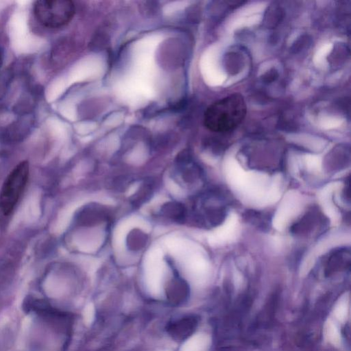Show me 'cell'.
Returning <instances> with one entry per match:
<instances>
[{
  "label": "cell",
  "mask_w": 351,
  "mask_h": 351,
  "mask_svg": "<svg viewBox=\"0 0 351 351\" xmlns=\"http://www.w3.org/2000/svg\"><path fill=\"white\" fill-rule=\"evenodd\" d=\"M246 112L247 107L243 96L239 93H233L208 107L204 116V124L212 132H229L241 123Z\"/></svg>",
  "instance_id": "cell-1"
},
{
  "label": "cell",
  "mask_w": 351,
  "mask_h": 351,
  "mask_svg": "<svg viewBox=\"0 0 351 351\" xmlns=\"http://www.w3.org/2000/svg\"><path fill=\"white\" fill-rule=\"evenodd\" d=\"M29 174V162H20L5 178L0 191V210L5 215L14 209L27 185Z\"/></svg>",
  "instance_id": "cell-2"
},
{
  "label": "cell",
  "mask_w": 351,
  "mask_h": 351,
  "mask_svg": "<svg viewBox=\"0 0 351 351\" xmlns=\"http://www.w3.org/2000/svg\"><path fill=\"white\" fill-rule=\"evenodd\" d=\"M75 12V4L69 0H41L34 5L37 21L48 28H59L67 25Z\"/></svg>",
  "instance_id": "cell-3"
},
{
  "label": "cell",
  "mask_w": 351,
  "mask_h": 351,
  "mask_svg": "<svg viewBox=\"0 0 351 351\" xmlns=\"http://www.w3.org/2000/svg\"><path fill=\"white\" fill-rule=\"evenodd\" d=\"M198 326V318L195 315H186L173 320L167 325L168 334L176 341H182L188 339L195 331Z\"/></svg>",
  "instance_id": "cell-4"
}]
</instances>
